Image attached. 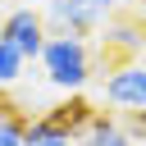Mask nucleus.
I'll return each mask as SVG.
<instances>
[{
  "label": "nucleus",
  "mask_w": 146,
  "mask_h": 146,
  "mask_svg": "<svg viewBox=\"0 0 146 146\" xmlns=\"http://www.w3.org/2000/svg\"><path fill=\"white\" fill-rule=\"evenodd\" d=\"M41 68H46V82L59 87V91H82L87 78H91V50L82 36H68V32H50L46 50H41Z\"/></svg>",
  "instance_id": "obj_1"
},
{
  "label": "nucleus",
  "mask_w": 146,
  "mask_h": 146,
  "mask_svg": "<svg viewBox=\"0 0 146 146\" xmlns=\"http://www.w3.org/2000/svg\"><path fill=\"white\" fill-rule=\"evenodd\" d=\"M114 5L119 0H46V27L68 32V36H87L110 23Z\"/></svg>",
  "instance_id": "obj_2"
},
{
  "label": "nucleus",
  "mask_w": 146,
  "mask_h": 146,
  "mask_svg": "<svg viewBox=\"0 0 146 146\" xmlns=\"http://www.w3.org/2000/svg\"><path fill=\"white\" fill-rule=\"evenodd\" d=\"M105 105H114V110H123V114L146 110V64H137V59L119 64V68L105 78Z\"/></svg>",
  "instance_id": "obj_3"
},
{
  "label": "nucleus",
  "mask_w": 146,
  "mask_h": 146,
  "mask_svg": "<svg viewBox=\"0 0 146 146\" xmlns=\"http://www.w3.org/2000/svg\"><path fill=\"white\" fill-rule=\"evenodd\" d=\"M0 36L5 41H14L27 59H41V50H46V41H50V32H46V14H36V9H14V14H5V23H0Z\"/></svg>",
  "instance_id": "obj_4"
},
{
  "label": "nucleus",
  "mask_w": 146,
  "mask_h": 146,
  "mask_svg": "<svg viewBox=\"0 0 146 146\" xmlns=\"http://www.w3.org/2000/svg\"><path fill=\"white\" fill-rule=\"evenodd\" d=\"M82 146H137V137L128 132V123H119L110 114H96V123L87 128Z\"/></svg>",
  "instance_id": "obj_5"
},
{
  "label": "nucleus",
  "mask_w": 146,
  "mask_h": 146,
  "mask_svg": "<svg viewBox=\"0 0 146 146\" xmlns=\"http://www.w3.org/2000/svg\"><path fill=\"white\" fill-rule=\"evenodd\" d=\"M27 146H82V137L64 132L50 114H41V119H27Z\"/></svg>",
  "instance_id": "obj_6"
},
{
  "label": "nucleus",
  "mask_w": 146,
  "mask_h": 146,
  "mask_svg": "<svg viewBox=\"0 0 146 146\" xmlns=\"http://www.w3.org/2000/svg\"><path fill=\"white\" fill-rule=\"evenodd\" d=\"M100 32H105V46H110V50H128V55H132V50H141V41H146V36H141V27H137L132 18H110Z\"/></svg>",
  "instance_id": "obj_7"
},
{
  "label": "nucleus",
  "mask_w": 146,
  "mask_h": 146,
  "mask_svg": "<svg viewBox=\"0 0 146 146\" xmlns=\"http://www.w3.org/2000/svg\"><path fill=\"white\" fill-rule=\"evenodd\" d=\"M23 64H27V55H23V50H18L14 41H5V36H0V91L18 82V73H23Z\"/></svg>",
  "instance_id": "obj_8"
},
{
  "label": "nucleus",
  "mask_w": 146,
  "mask_h": 146,
  "mask_svg": "<svg viewBox=\"0 0 146 146\" xmlns=\"http://www.w3.org/2000/svg\"><path fill=\"white\" fill-rule=\"evenodd\" d=\"M0 146H27V123L18 114H0Z\"/></svg>",
  "instance_id": "obj_9"
},
{
  "label": "nucleus",
  "mask_w": 146,
  "mask_h": 146,
  "mask_svg": "<svg viewBox=\"0 0 146 146\" xmlns=\"http://www.w3.org/2000/svg\"><path fill=\"white\" fill-rule=\"evenodd\" d=\"M128 132L146 146V110H132V114H128Z\"/></svg>",
  "instance_id": "obj_10"
}]
</instances>
